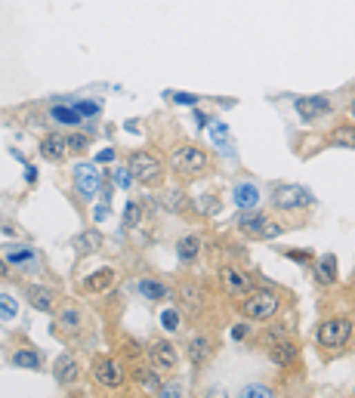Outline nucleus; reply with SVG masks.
I'll use <instances>...</instances> for the list:
<instances>
[{"mask_svg":"<svg viewBox=\"0 0 355 398\" xmlns=\"http://www.w3.org/2000/svg\"><path fill=\"white\" fill-rule=\"evenodd\" d=\"M195 121H198V124H201V130H204V124H210V117L204 115V111H195Z\"/></svg>","mask_w":355,"mask_h":398,"instance_id":"48","label":"nucleus"},{"mask_svg":"<svg viewBox=\"0 0 355 398\" xmlns=\"http://www.w3.org/2000/svg\"><path fill=\"white\" fill-rule=\"evenodd\" d=\"M41 155H44V161H50V164H62L65 158H68L65 136H59V133H47V136L41 139Z\"/></svg>","mask_w":355,"mask_h":398,"instance_id":"10","label":"nucleus"},{"mask_svg":"<svg viewBox=\"0 0 355 398\" xmlns=\"http://www.w3.org/2000/svg\"><path fill=\"white\" fill-rule=\"evenodd\" d=\"M142 222V204L140 201H127V207H124V225H140Z\"/></svg>","mask_w":355,"mask_h":398,"instance_id":"32","label":"nucleus"},{"mask_svg":"<svg viewBox=\"0 0 355 398\" xmlns=\"http://www.w3.org/2000/svg\"><path fill=\"white\" fill-rule=\"evenodd\" d=\"M77 324H81V312H77V309H65L62 315H59V328L68 330V334H71V330H77Z\"/></svg>","mask_w":355,"mask_h":398,"instance_id":"33","label":"nucleus"},{"mask_svg":"<svg viewBox=\"0 0 355 398\" xmlns=\"http://www.w3.org/2000/svg\"><path fill=\"white\" fill-rule=\"evenodd\" d=\"M176 102H180V105H195V102H198V99H195V96H189V93H176Z\"/></svg>","mask_w":355,"mask_h":398,"instance_id":"43","label":"nucleus"},{"mask_svg":"<svg viewBox=\"0 0 355 398\" xmlns=\"http://www.w3.org/2000/svg\"><path fill=\"white\" fill-rule=\"evenodd\" d=\"M327 142L331 145H346V149H355V130L349 127V124H340L337 130L327 136Z\"/></svg>","mask_w":355,"mask_h":398,"instance_id":"28","label":"nucleus"},{"mask_svg":"<svg viewBox=\"0 0 355 398\" xmlns=\"http://www.w3.org/2000/svg\"><path fill=\"white\" fill-rule=\"evenodd\" d=\"M65 145H68V155H81L90 145V136L87 133H71V136H65Z\"/></svg>","mask_w":355,"mask_h":398,"instance_id":"31","label":"nucleus"},{"mask_svg":"<svg viewBox=\"0 0 355 398\" xmlns=\"http://www.w3.org/2000/svg\"><path fill=\"white\" fill-rule=\"evenodd\" d=\"M198 210L201 214H216L220 204H216V198H198Z\"/></svg>","mask_w":355,"mask_h":398,"instance_id":"40","label":"nucleus"},{"mask_svg":"<svg viewBox=\"0 0 355 398\" xmlns=\"http://www.w3.org/2000/svg\"><path fill=\"white\" fill-rule=\"evenodd\" d=\"M161 324H164V330H167V334L180 330V312H176V309H167V312L161 315Z\"/></svg>","mask_w":355,"mask_h":398,"instance_id":"36","label":"nucleus"},{"mask_svg":"<svg viewBox=\"0 0 355 398\" xmlns=\"http://www.w3.org/2000/svg\"><path fill=\"white\" fill-rule=\"evenodd\" d=\"M210 139H213V145H220L222 151L232 149V136H229L226 124H213V127H210Z\"/></svg>","mask_w":355,"mask_h":398,"instance_id":"29","label":"nucleus"},{"mask_svg":"<svg viewBox=\"0 0 355 398\" xmlns=\"http://www.w3.org/2000/svg\"><path fill=\"white\" fill-rule=\"evenodd\" d=\"M6 275H10V263L0 260V278H6Z\"/></svg>","mask_w":355,"mask_h":398,"instance_id":"49","label":"nucleus"},{"mask_svg":"<svg viewBox=\"0 0 355 398\" xmlns=\"http://www.w3.org/2000/svg\"><path fill=\"white\" fill-rule=\"evenodd\" d=\"M281 309V300L275 290H251V294L241 300V312H244V318H251V321H269V318L275 315V312Z\"/></svg>","mask_w":355,"mask_h":398,"instance_id":"1","label":"nucleus"},{"mask_svg":"<svg viewBox=\"0 0 355 398\" xmlns=\"http://www.w3.org/2000/svg\"><path fill=\"white\" fill-rule=\"evenodd\" d=\"M180 300L186 303L189 309H201V303H204V287H201V284H180Z\"/></svg>","mask_w":355,"mask_h":398,"instance_id":"23","label":"nucleus"},{"mask_svg":"<svg viewBox=\"0 0 355 398\" xmlns=\"http://www.w3.org/2000/svg\"><path fill=\"white\" fill-rule=\"evenodd\" d=\"M210 355H213V340H210V337H195V340L189 343V361H192L195 368H204V364L210 361Z\"/></svg>","mask_w":355,"mask_h":398,"instance_id":"18","label":"nucleus"},{"mask_svg":"<svg viewBox=\"0 0 355 398\" xmlns=\"http://www.w3.org/2000/svg\"><path fill=\"white\" fill-rule=\"evenodd\" d=\"M232 201L238 204L244 214H247V210H256V207H260V189H256L253 182H238L232 189Z\"/></svg>","mask_w":355,"mask_h":398,"instance_id":"14","label":"nucleus"},{"mask_svg":"<svg viewBox=\"0 0 355 398\" xmlns=\"http://www.w3.org/2000/svg\"><path fill=\"white\" fill-rule=\"evenodd\" d=\"M315 281L325 284V287L337 284V256H334V254L321 256V260L315 263Z\"/></svg>","mask_w":355,"mask_h":398,"instance_id":"19","label":"nucleus"},{"mask_svg":"<svg viewBox=\"0 0 355 398\" xmlns=\"http://www.w3.org/2000/svg\"><path fill=\"white\" fill-rule=\"evenodd\" d=\"M52 374H56V383H62V386H71V383L81 377V364H77L71 355H59V358H56V370H52Z\"/></svg>","mask_w":355,"mask_h":398,"instance_id":"17","label":"nucleus"},{"mask_svg":"<svg viewBox=\"0 0 355 398\" xmlns=\"http://www.w3.org/2000/svg\"><path fill=\"white\" fill-rule=\"evenodd\" d=\"M235 398H278V395H275V389L266 386V383H247V386H241V392Z\"/></svg>","mask_w":355,"mask_h":398,"instance_id":"27","label":"nucleus"},{"mask_svg":"<svg viewBox=\"0 0 355 398\" xmlns=\"http://www.w3.org/2000/svg\"><path fill=\"white\" fill-rule=\"evenodd\" d=\"M16 300H12L10 294H0V321H10V318H16Z\"/></svg>","mask_w":355,"mask_h":398,"instance_id":"34","label":"nucleus"},{"mask_svg":"<svg viewBox=\"0 0 355 398\" xmlns=\"http://www.w3.org/2000/svg\"><path fill=\"white\" fill-rule=\"evenodd\" d=\"M96 161H99V164H111V161H115V149H102V151H96Z\"/></svg>","mask_w":355,"mask_h":398,"instance_id":"42","label":"nucleus"},{"mask_svg":"<svg viewBox=\"0 0 355 398\" xmlns=\"http://www.w3.org/2000/svg\"><path fill=\"white\" fill-rule=\"evenodd\" d=\"M71 108L77 111V117H93V115H99V102H93V99H84V102H71Z\"/></svg>","mask_w":355,"mask_h":398,"instance_id":"35","label":"nucleus"},{"mask_svg":"<svg viewBox=\"0 0 355 398\" xmlns=\"http://www.w3.org/2000/svg\"><path fill=\"white\" fill-rule=\"evenodd\" d=\"M204 398H229L222 389H210V392H204Z\"/></svg>","mask_w":355,"mask_h":398,"instance_id":"45","label":"nucleus"},{"mask_svg":"<svg viewBox=\"0 0 355 398\" xmlns=\"http://www.w3.org/2000/svg\"><path fill=\"white\" fill-rule=\"evenodd\" d=\"M133 380L140 383V386H142V392H148V395H157V392H161V386H164V383H161V377H157V370H155V368H140V370H136V374H133Z\"/></svg>","mask_w":355,"mask_h":398,"instance_id":"21","label":"nucleus"},{"mask_svg":"<svg viewBox=\"0 0 355 398\" xmlns=\"http://www.w3.org/2000/svg\"><path fill=\"white\" fill-rule=\"evenodd\" d=\"M140 294L146 296V300H152V303H161V300L170 296V290L164 287L161 281H140Z\"/></svg>","mask_w":355,"mask_h":398,"instance_id":"26","label":"nucleus"},{"mask_svg":"<svg viewBox=\"0 0 355 398\" xmlns=\"http://www.w3.org/2000/svg\"><path fill=\"white\" fill-rule=\"evenodd\" d=\"M297 111L303 121H315V117L331 111V99L327 96H303V99H297Z\"/></svg>","mask_w":355,"mask_h":398,"instance_id":"12","label":"nucleus"},{"mask_svg":"<svg viewBox=\"0 0 355 398\" xmlns=\"http://www.w3.org/2000/svg\"><path fill=\"white\" fill-rule=\"evenodd\" d=\"M167 207L170 210H182V207H186V198H182V191H170V195H167Z\"/></svg>","mask_w":355,"mask_h":398,"instance_id":"39","label":"nucleus"},{"mask_svg":"<svg viewBox=\"0 0 355 398\" xmlns=\"http://www.w3.org/2000/svg\"><path fill=\"white\" fill-rule=\"evenodd\" d=\"M170 161H173L176 173L195 176L210 164V155L204 149H198V145H180V149H173V158H170Z\"/></svg>","mask_w":355,"mask_h":398,"instance_id":"3","label":"nucleus"},{"mask_svg":"<svg viewBox=\"0 0 355 398\" xmlns=\"http://www.w3.org/2000/svg\"><path fill=\"white\" fill-rule=\"evenodd\" d=\"M93 380L105 389H121L127 383V374H124V364L115 361V358H99L93 364Z\"/></svg>","mask_w":355,"mask_h":398,"instance_id":"6","label":"nucleus"},{"mask_svg":"<svg viewBox=\"0 0 355 398\" xmlns=\"http://www.w3.org/2000/svg\"><path fill=\"white\" fill-rule=\"evenodd\" d=\"M75 247L81 250V254H96V250L102 247V235L96 229L93 231H84V235L75 238Z\"/></svg>","mask_w":355,"mask_h":398,"instance_id":"24","label":"nucleus"},{"mask_svg":"<svg viewBox=\"0 0 355 398\" xmlns=\"http://www.w3.org/2000/svg\"><path fill=\"white\" fill-rule=\"evenodd\" d=\"M75 182H77L81 198L93 201V198L99 195V189H102V176H99V170H96V164H77V167H75Z\"/></svg>","mask_w":355,"mask_h":398,"instance_id":"8","label":"nucleus"},{"mask_svg":"<svg viewBox=\"0 0 355 398\" xmlns=\"http://www.w3.org/2000/svg\"><path fill=\"white\" fill-rule=\"evenodd\" d=\"M272 204L275 210H285V214H294V210H303L312 204V195L303 189V185H275L272 191Z\"/></svg>","mask_w":355,"mask_h":398,"instance_id":"5","label":"nucleus"},{"mask_svg":"<svg viewBox=\"0 0 355 398\" xmlns=\"http://www.w3.org/2000/svg\"><path fill=\"white\" fill-rule=\"evenodd\" d=\"M269 358H272L278 368H287V364H294L300 358V349H297V343H291V340H278L269 346Z\"/></svg>","mask_w":355,"mask_h":398,"instance_id":"16","label":"nucleus"},{"mask_svg":"<svg viewBox=\"0 0 355 398\" xmlns=\"http://www.w3.org/2000/svg\"><path fill=\"white\" fill-rule=\"evenodd\" d=\"M25 179H28V182H35V179H37V170L31 167V164H28V167H25Z\"/></svg>","mask_w":355,"mask_h":398,"instance_id":"47","label":"nucleus"},{"mask_svg":"<svg viewBox=\"0 0 355 398\" xmlns=\"http://www.w3.org/2000/svg\"><path fill=\"white\" fill-rule=\"evenodd\" d=\"M176 361H180V352H176L173 343L155 340L152 346H148V364H152L157 374H170V370H176Z\"/></svg>","mask_w":355,"mask_h":398,"instance_id":"7","label":"nucleus"},{"mask_svg":"<svg viewBox=\"0 0 355 398\" xmlns=\"http://www.w3.org/2000/svg\"><path fill=\"white\" fill-rule=\"evenodd\" d=\"M287 256H291L294 263H312V254H309V250H287Z\"/></svg>","mask_w":355,"mask_h":398,"instance_id":"41","label":"nucleus"},{"mask_svg":"<svg viewBox=\"0 0 355 398\" xmlns=\"http://www.w3.org/2000/svg\"><path fill=\"white\" fill-rule=\"evenodd\" d=\"M232 337H235V340H244V337H247V324H238V328L232 330Z\"/></svg>","mask_w":355,"mask_h":398,"instance_id":"44","label":"nucleus"},{"mask_svg":"<svg viewBox=\"0 0 355 398\" xmlns=\"http://www.w3.org/2000/svg\"><path fill=\"white\" fill-rule=\"evenodd\" d=\"M238 229L244 231V235H256L262 238V231L269 229V216L262 214V210H247V214L238 216Z\"/></svg>","mask_w":355,"mask_h":398,"instance_id":"15","label":"nucleus"},{"mask_svg":"<svg viewBox=\"0 0 355 398\" xmlns=\"http://www.w3.org/2000/svg\"><path fill=\"white\" fill-rule=\"evenodd\" d=\"M41 361H44V358H41V352H37V349L35 346H22V349H16V352H12V364H16V368H31V370H35V368H41Z\"/></svg>","mask_w":355,"mask_h":398,"instance_id":"22","label":"nucleus"},{"mask_svg":"<svg viewBox=\"0 0 355 398\" xmlns=\"http://www.w3.org/2000/svg\"><path fill=\"white\" fill-rule=\"evenodd\" d=\"M127 170H130V176L140 179V182H157V179L164 176L161 158H155L152 151H136V155H130Z\"/></svg>","mask_w":355,"mask_h":398,"instance_id":"4","label":"nucleus"},{"mask_svg":"<svg viewBox=\"0 0 355 398\" xmlns=\"http://www.w3.org/2000/svg\"><path fill=\"white\" fill-rule=\"evenodd\" d=\"M157 398H186V389H182L180 383H164Z\"/></svg>","mask_w":355,"mask_h":398,"instance_id":"37","label":"nucleus"},{"mask_svg":"<svg viewBox=\"0 0 355 398\" xmlns=\"http://www.w3.org/2000/svg\"><path fill=\"white\" fill-rule=\"evenodd\" d=\"M115 185H121V189H130V185H133V176H130L127 167H121V170L115 173Z\"/></svg>","mask_w":355,"mask_h":398,"instance_id":"38","label":"nucleus"},{"mask_svg":"<svg viewBox=\"0 0 355 398\" xmlns=\"http://www.w3.org/2000/svg\"><path fill=\"white\" fill-rule=\"evenodd\" d=\"M96 222H99V220H105V216H108V204H105V207H96Z\"/></svg>","mask_w":355,"mask_h":398,"instance_id":"46","label":"nucleus"},{"mask_svg":"<svg viewBox=\"0 0 355 398\" xmlns=\"http://www.w3.org/2000/svg\"><path fill=\"white\" fill-rule=\"evenodd\" d=\"M115 281H117L115 269H96L93 275L84 278V290H87V294H105V290L115 287Z\"/></svg>","mask_w":355,"mask_h":398,"instance_id":"13","label":"nucleus"},{"mask_svg":"<svg viewBox=\"0 0 355 398\" xmlns=\"http://www.w3.org/2000/svg\"><path fill=\"white\" fill-rule=\"evenodd\" d=\"M220 281H222V290L232 296H247L251 294V275L241 269H235V265H226V269L220 272Z\"/></svg>","mask_w":355,"mask_h":398,"instance_id":"9","label":"nucleus"},{"mask_svg":"<svg viewBox=\"0 0 355 398\" xmlns=\"http://www.w3.org/2000/svg\"><path fill=\"white\" fill-rule=\"evenodd\" d=\"M349 337H352V321H349V318H327V321L318 324L315 340H318L321 349H343L346 343H349Z\"/></svg>","mask_w":355,"mask_h":398,"instance_id":"2","label":"nucleus"},{"mask_svg":"<svg viewBox=\"0 0 355 398\" xmlns=\"http://www.w3.org/2000/svg\"><path fill=\"white\" fill-rule=\"evenodd\" d=\"M201 247H204L201 235H182L180 244H176V256H180L182 263H195L201 254Z\"/></svg>","mask_w":355,"mask_h":398,"instance_id":"20","label":"nucleus"},{"mask_svg":"<svg viewBox=\"0 0 355 398\" xmlns=\"http://www.w3.org/2000/svg\"><path fill=\"white\" fill-rule=\"evenodd\" d=\"M52 121L56 124H81V117H77V111L71 108V105H56V108H52Z\"/></svg>","mask_w":355,"mask_h":398,"instance_id":"30","label":"nucleus"},{"mask_svg":"<svg viewBox=\"0 0 355 398\" xmlns=\"http://www.w3.org/2000/svg\"><path fill=\"white\" fill-rule=\"evenodd\" d=\"M25 300H28L31 309H37V312H56V290L41 287V284H28Z\"/></svg>","mask_w":355,"mask_h":398,"instance_id":"11","label":"nucleus"},{"mask_svg":"<svg viewBox=\"0 0 355 398\" xmlns=\"http://www.w3.org/2000/svg\"><path fill=\"white\" fill-rule=\"evenodd\" d=\"M3 260L12 263V265H31V263H35V250H31V247H6Z\"/></svg>","mask_w":355,"mask_h":398,"instance_id":"25","label":"nucleus"}]
</instances>
